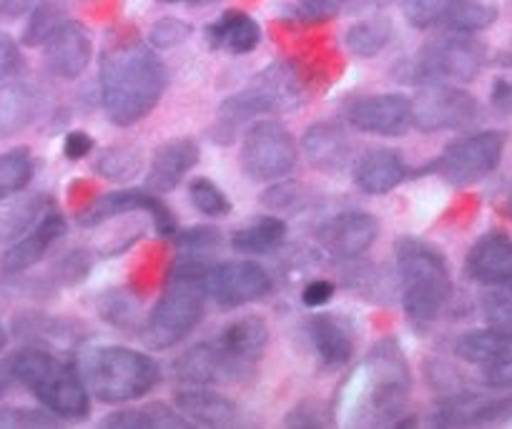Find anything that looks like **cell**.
Returning a JSON list of instances; mask_svg holds the SVG:
<instances>
[{
  "label": "cell",
  "instance_id": "53",
  "mask_svg": "<svg viewBox=\"0 0 512 429\" xmlns=\"http://www.w3.org/2000/svg\"><path fill=\"white\" fill-rule=\"evenodd\" d=\"M11 382H13V374H11V369H8V364H6V367H0V397L6 394V389L11 387Z\"/></svg>",
  "mask_w": 512,
  "mask_h": 429
},
{
  "label": "cell",
  "instance_id": "25",
  "mask_svg": "<svg viewBox=\"0 0 512 429\" xmlns=\"http://www.w3.org/2000/svg\"><path fill=\"white\" fill-rule=\"evenodd\" d=\"M304 151L317 169L339 171L347 166L352 146H349L347 133L334 123H314L304 133Z\"/></svg>",
  "mask_w": 512,
  "mask_h": 429
},
{
  "label": "cell",
  "instance_id": "40",
  "mask_svg": "<svg viewBox=\"0 0 512 429\" xmlns=\"http://www.w3.org/2000/svg\"><path fill=\"white\" fill-rule=\"evenodd\" d=\"M63 21H66V18H63V13L58 11V8L43 3L41 8H36V11L31 13V21H28L26 31H23V46H43Z\"/></svg>",
  "mask_w": 512,
  "mask_h": 429
},
{
  "label": "cell",
  "instance_id": "16",
  "mask_svg": "<svg viewBox=\"0 0 512 429\" xmlns=\"http://www.w3.org/2000/svg\"><path fill=\"white\" fill-rule=\"evenodd\" d=\"M43 46H46L48 71L63 81H76L91 66L93 43L81 23L63 21Z\"/></svg>",
  "mask_w": 512,
  "mask_h": 429
},
{
  "label": "cell",
  "instance_id": "34",
  "mask_svg": "<svg viewBox=\"0 0 512 429\" xmlns=\"http://www.w3.org/2000/svg\"><path fill=\"white\" fill-rule=\"evenodd\" d=\"M78 324L66 322V319L56 317H43V314H33V317H23L21 322L16 324V332L23 334V337H33L38 342L48 344H78L81 339L78 337Z\"/></svg>",
  "mask_w": 512,
  "mask_h": 429
},
{
  "label": "cell",
  "instance_id": "10",
  "mask_svg": "<svg viewBox=\"0 0 512 429\" xmlns=\"http://www.w3.org/2000/svg\"><path fill=\"white\" fill-rule=\"evenodd\" d=\"M477 111H480L477 101L462 88L430 83L412 101V123L422 133L455 131V128L470 126L477 118Z\"/></svg>",
  "mask_w": 512,
  "mask_h": 429
},
{
  "label": "cell",
  "instance_id": "35",
  "mask_svg": "<svg viewBox=\"0 0 512 429\" xmlns=\"http://www.w3.org/2000/svg\"><path fill=\"white\" fill-rule=\"evenodd\" d=\"M96 169L108 181H131L144 169V151L139 146H128V143L111 146L108 151H103Z\"/></svg>",
  "mask_w": 512,
  "mask_h": 429
},
{
  "label": "cell",
  "instance_id": "38",
  "mask_svg": "<svg viewBox=\"0 0 512 429\" xmlns=\"http://www.w3.org/2000/svg\"><path fill=\"white\" fill-rule=\"evenodd\" d=\"M482 314L490 327L512 332V281L490 286V292L482 297Z\"/></svg>",
  "mask_w": 512,
  "mask_h": 429
},
{
  "label": "cell",
  "instance_id": "8",
  "mask_svg": "<svg viewBox=\"0 0 512 429\" xmlns=\"http://www.w3.org/2000/svg\"><path fill=\"white\" fill-rule=\"evenodd\" d=\"M241 166L254 181H277L297 166V143L277 121H259L241 143Z\"/></svg>",
  "mask_w": 512,
  "mask_h": 429
},
{
  "label": "cell",
  "instance_id": "30",
  "mask_svg": "<svg viewBox=\"0 0 512 429\" xmlns=\"http://www.w3.org/2000/svg\"><path fill=\"white\" fill-rule=\"evenodd\" d=\"M284 239H287V224L279 216H262L234 231L231 249L241 256H264L277 251Z\"/></svg>",
  "mask_w": 512,
  "mask_h": 429
},
{
  "label": "cell",
  "instance_id": "3",
  "mask_svg": "<svg viewBox=\"0 0 512 429\" xmlns=\"http://www.w3.org/2000/svg\"><path fill=\"white\" fill-rule=\"evenodd\" d=\"M13 379L21 382L48 412L61 419H86L91 412V392L81 369L46 349H23L8 362Z\"/></svg>",
  "mask_w": 512,
  "mask_h": 429
},
{
  "label": "cell",
  "instance_id": "21",
  "mask_svg": "<svg viewBox=\"0 0 512 429\" xmlns=\"http://www.w3.org/2000/svg\"><path fill=\"white\" fill-rule=\"evenodd\" d=\"M407 176L405 159L400 151L395 149H372L364 156H359L357 166H354V184L364 191V194L382 196L390 194L392 189L402 184Z\"/></svg>",
  "mask_w": 512,
  "mask_h": 429
},
{
  "label": "cell",
  "instance_id": "26",
  "mask_svg": "<svg viewBox=\"0 0 512 429\" xmlns=\"http://www.w3.org/2000/svg\"><path fill=\"white\" fill-rule=\"evenodd\" d=\"M38 113V93L23 81H0V138L31 126Z\"/></svg>",
  "mask_w": 512,
  "mask_h": 429
},
{
  "label": "cell",
  "instance_id": "28",
  "mask_svg": "<svg viewBox=\"0 0 512 429\" xmlns=\"http://www.w3.org/2000/svg\"><path fill=\"white\" fill-rule=\"evenodd\" d=\"M103 427L111 429H189L194 427L186 422L179 409H171L169 404L154 402L141 404V407L118 409L103 419Z\"/></svg>",
  "mask_w": 512,
  "mask_h": 429
},
{
  "label": "cell",
  "instance_id": "46",
  "mask_svg": "<svg viewBox=\"0 0 512 429\" xmlns=\"http://www.w3.org/2000/svg\"><path fill=\"white\" fill-rule=\"evenodd\" d=\"M21 66V48H18V43L8 33L0 31V81H8L11 76H16Z\"/></svg>",
  "mask_w": 512,
  "mask_h": 429
},
{
  "label": "cell",
  "instance_id": "7",
  "mask_svg": "<svg viewBox=\"0 0 512 429\" xmlns=\"http://www.w3.org/2000/svg\"><path fill=\"white\" fill-rule=\"evenodd\" d=\"M505 133L480 131L457 138L435 161V171L452 186H470L490 176L500 166Z\"/></svg>",
  "mask_w": 512,
  "mask_h": 429
},
{
  "label": "cell",
  "instance_id": "5",
  "mask_svg": "<svg viewBox=\"0 0 512 429\" xmlns=\"http://www.w3.org/2000/svg\"><path fill=\"white\" fill-rule=\"evenodd\" d=\"M88 392L103 404H123L154 392L161 369L149 354L128 347H98L81 359Z\"/></svg>",
  "mask_w": 512,
  "mask_h": 429
},
{
  "label": "cell",
  "instance_id": "55",
  "mask_svg": "<svg viewBox=\"0 0 512 429\" xmlns=\"http://www.w3.org/2000/svg\"><path fill=\"white\" fill-rule=\"evenodd\" d=\"M6 344H8V332H6V327L0 324V352L6 349Z\"/></svg>",
  "mask_w": 512,
  "mask_h": 429
},
{
  "label": "cell",
  "instance_id": "20",
  "mask_svg": "<svg viewBox=\"0 0 512 429\" xmlns=\"http://www.w3.org/2000/svg\"><path fill=\"white\" fill-rule=\"evenodd\" d=\"M196 164H199V146L191 138H174V141L161 143L151 159L146 189L154 194L174 191Z\"/></svg>",
  "mask_w": 512,
  "mask_h": 429
},
{
  "label": "cell",
  "instance_id": "31",
  "mask_svg": "<svg viewBox=\"0 0 512 429\" xmlns=\"http://www.w3.org/2000/svg\"><path fill=\"white\" fill-rule=\"evenodd\" d=\"M455 354L470 364H485L497 357H512V332L497 327L467 332L457 339Z\"/></svg>",
  "mask_w": 512,
  "mask_h": 429
},
{
  "label": "cell",
  "instance_id": "43",
  "mask_svg": "<svg viewBox=\"0 0 512 429\" xmlns=\"http://www.w3.org/2000/svg\"><path fill=\"white\" fill-rule=\"evenodd\" d=\"M88 269H91V259H88L86 251H71L58 261L56 276L61 284H78V281L86 279Z\"/></svg>",
  "mask_w": 512,
  "mask_h": 429
},
{
  "label": "cell",
  "instance_id": "2",
  "mask_svg": "<svg viewBox=\"0 0 512 429\" xmlns=\"http://www.w3.org/2000/svg\"><path fill=\"white\" fill-rule=\"evenodd\" d=\"M209 271L211 266L201 256L186 254L174 261L164 294L146 317L141 332L151 349H171L194 332L204 317V304L209 297Z\"/></svg>",
  "mask_w": 512,
  "mask_h": 429
},
{
  "label": "cell",
  "instance_id": "33",
  "mask_svg": "<svg viewBox=\"0 0 512 429\" xmlns=\"http://www.w3.org/2000/svg\"><path fill=\"white\" fill-rule=\"evenodd\" d=\"M497 21V8L480 3V0H455L450 11L445 13L440 26H445L450 33L460 36H472V33L487 31Z\"/></svg>",
  "mask_w": 512,
  "mask_h": 429
},
{
  "label": "cell",
  "instance_id": "49",
  "mask_svg": "<svg viewBox=\"0 0 512 429\" xmlns=\"http://www.w3.org/2000/svg\"><path fill=\"white\" fill-rule=\"evenodd\" d=\"M324 417L322 414V404H314V402H304L294 409L292 414L287 417L289 427H324Z\"/></svg>",
  "mask_w": 512,
  "mask_h": 429
},
{
  "label": "cell",
  "instance_id": "44",
  "mask_svg": "<svg viewBox=\"0 0 512 429\" xmlns=\"http://www.w3.org/2000/svg\"><path fill=\"white\" fill-rule=\"evenodd\" d=\"M482 367V382L490 389H502V392H512V357H497L492 362L480 364Z\"/></svg>",
  "mask_w": 512,
  "mask_h": 429
},
{
  "label": "cell",
  "instance_id": "18",
  "mask_svg": "<svg viewBox=\"0 0 512 429\" xmlns=\"http://www.w3.org/2000/svg\"><path fill=\"white\" fill-rule=\"evenodd\" d=\"M512 419V397L482 399L477 394H455L435 412V427H482Z\"/></svg>",
  "mask_w": 512,
  "mask_h": 429
},
{
  "label": "cell",
  "instance_id": "6",
  "mask_svg": "<svg viewBox=\"0 0 512 429\" xmlns=\"http://www.w3.org/2000/svg\"><path fill=\"white\" fill-rule=\"evenodd\" d=\"M364 374L369 377V407L374 417H392V424H402V409L410 394V364L402 354L400 344L395 339H382L377 347L369 352Z\"/></svg>",
  "mask_w": 512,
  "mask_h": 429
},
{
  "label": "cell",
  "instance_id": "51",
  "mask_svg": "<svg viewBox=\"0 0 512 429\" xmlns=\"http://www.w3.org/2000/svg\"><path fill=\"white\" fill-rule=\"evenodd\" d=\"M43 3H48V0H0V18L16 21V18L31 16Z\"/></svg>",
  "mask_w": 512,
  "mask_h": 429
},
{
  "label": "cell",
  "instance_id": "4",
  "mask_svg": "<svg viewBox=\"0 0 512 429\" xmlns=\"http://www.w3.org/2000/svg\"><path fill=\"white\" fill-rule=\"evenodd\" d=\"M395 251L407 317L415 322H435L452 297L445 256L427 241L412 236L397 241Z\"/></svg>",
  "mask_w": 512,
  "mask_h": 429
},
{
  "label": "cell",
  "instance_id": "45",
  "mask_svg": "<svg viewBox=\"0 0 512 429\" xmlns=\"http://www.w3.org/2000/svg\"><path fill=\"white\" fill-rule=\"evenodd\" d=\"M344 0H299V16L307 23L332 21L342 11Z\"/></svg>",
  "mask_w": 512,
  "mask_h": 429
},
{
  "label": "cell",
  "instance_id": "22",
  "mask_svg": "<svg viewBox=\"0 0 512 429\" xmlns=\"http://www.w3.org/2000/svg\"><path fill=\"white\" fill-rule=\"evenodd\" d=\"M176 409L206 427H231L239 419V407L229 397L206 387H189L176 392Z\"/></svg>",
  "mask_w": 512,
  "mask_h": 429
},
{
  "label": "cell",
  "instance_id": "9",
  "mask_svg": "<svg viewBox=\"0 0 512 429\" xmlns=\"http://www.w3.org/2000/svg\"><path fill=\"white\" fill-rule=\"evenodd\" d=\"M487 61V51L475 38L452 36L430 43L415 61L417 81L440 83V81H472L482 71Z\"/></svg>",
  "mask_w": 512,
  "mask_h": 429
},
{
  "label": "cell",
  "instance_id": "52",
  "mask_svg": "<svg viewBox=\"0 0 512 429\" xmlns=\"http://www.w3.org/2000/svg\"><path fill=\"white\" fill-rule=\"evenodd\" d=\"M492 106L497 108L505 116H512V81H505V78H497L492 83V93H490Z\"/></svg>",
  "mask_w": 512,
  "mask_h": 429
},
{
  "label": "cell",
  "instance_id": "32",
  "mask_svg": "<svg viewBox=\"0 0 512 429\" xmlns=\"http://www.w3.org/2000/svg\"><path fill=\"white\" fill-rule=\"evenodd\" d=\"M392 33L395 28L387 16L364 18L347 31V48L359 58H374L390 46Z\"/></svg>",
  "mask_w": 512,
  "mask_h": 429
},
{
  "label": "cell",
  "instance_id": "27",
  "mask_svg": "<svg viewBox=\"0 0 512 429\" xmlns=\"http://www.w3.org/2000/svg\"><path fill=\"white\" fill-rule=\"evenodd\" d=\"M219 344L231 357L256 369L269 344V327L262 317H241L221 332Z\"/></svg>",
  "mask_w": 512,
  "mask_h": 429
},
{
  "label": "cell",
  "instance_id": "23",
  "mask_svg": "<svg viewBox=\"0 0 512 429\" xmlns=\"http://www.w3.org/2000/svg\"><path fill=\"white\" fill-rule=\"evenodd\" d=\"M206 41L214 51H229L234 56H246L262 41V28L244 11H226L206 31Z\"/></svg>",
  "mask_w": 512,
  "mask_h": 429
},
{
  "label": "cell",
  "instance_id": "13",
  "mask_svg": "<svg viewBox=\"0 0 512 429\" xmlns=\"http://www.w3.org/2000/svg\"><path fill=\"white\" fill-rule=\"evenodd\" d=\"M174 372L181 382L191 387H211L221 382H236L241 377H251L254 367L231 357L219 342L196 344L174 364Z\"/></svg>",
  "mask_w": 512,
  "mask_h": 429
},
{
  "label": "cell",
  "instance_id": "29",
  "mask_svg": "<svg viewBox=\"0 0 512 429\" xmlns=\"http://www.w3.org/2000/svg\"><path fill=\"white\" fill-rule=\"evenodd\" d=\"M51 209H56V206L48 194L21 196L6 209H0V244H13L16 239H21Z\"/></svg>",
  "mask_w": 512,
  "mask_h": 429
},
{
  "label": "cell",
  "instance_id": "39",
  "mask_svg": "<svg viewBox=\"0 0 512 429\" xmlns=\"http://www.w3.org/2000/svg\"><path fill=\"white\" fill-rule=\"evenodd\" d=\"M56 424V414L48 409L0 407V429H48Z\"/></svg>",
  "mask_w": 512,
  "mask_h": 429
},
{
  "label": "cell",
  "instance_id": "11",
  "mask_svg": "<svg viewBox=\"0 0 512 429\" xmlns=\"http://www.w3.org/2000/svg\"><path fill=\"white\" fill-rule=\"evenodd\" d=\"M269 292H272V276L256 261H226V264L211 266L209 271V297L224 309L259 302Z\"/></svg>",
  "mask_w": 512,
  "mask_h": 429
},
{
  "label": "cell",
  "instance_id": "50",
  "mask_svg": "<svg viewBox=\"0 0 512 429\" xmlns=\"http://www.w3.org/2000/svg\"><path fill=\"white\" fill-rule=\"evenodd\" d=\"M93 151V138L86 131H71L63 141V154L68 161H81L86 159Z\"/></svg>",
  "mask_w": 512,
  "mask_h": 429
},
{
  "label": "cell",
  "instance_id": "24",
  "mask_svg": "<svg viewBox=\"0 0 512 429\" xmlns=\"http://www.w3.org/2000/svg\"><path fill=\"white\" fill-rule=\"evenodd\" d=\"M309 339L314 352L327 367H344L354 354L352 329L337 314H319L309 322Z\"/></svg>",
  "mask_w": 512,
  "mask_h": 429
},
{
  "label": "cell",
  "instance_id": "14",
  "mask_svg": "<svg viewBox=\"0 0 512 429\" xmlns=\"http://www.w3.org/2000/svg\"><path fill=\"white\" fill-rule=\"evenodd\" d=\"M347 121L372 136H405L412 126V101L400 93L364 96L349 106Z\"/></svg>",
  "mask_w": 512,
  "mask_h": 429
},
{
  "label": "cell",
  "instance_id": "47",
  "mask_svg": "<svg viewBox=\"0 0 512 429\" xmlns=\"http://www.w3.org/2000/svg\"><path fill=\"white\" fill-rule=\"evenodd\" d=\"M171 239L176 241L179 246L189 251H201L209 249V246L219 244V234L214 229H206V226H196V229H186V231H176Z\"/></svg>",
  "mask_w": 512,
  "mask_h": 429
},
{
  "label": "cell",
  "instance_id": "12",
  "mask_svg": "<svg viewBox=\"0 0 512 429\" xmlns=\"http://www.w3.org/2000/svg\"><path fill=\"white\" fill-rule=\"evenodd\" d=\"M131 211H146L154 219L156 231L161 236H174L176 234V219L171 214L169 206L154 194V191H113V194L98 196L96 201L86 206L78 214V224L81 226H101L111 221L113 216L131 214Z\"/></svg>",
  "mask_w": 512,
  "mask_h": 429
},
{
  "label": "cell",
  "instance_id": "54",
  "mask_svg": "<svg viewBox=\"0 0 512 429\" xmlns=\"http://www.w3.org/2000/svg\"><path fill=\"white\" fill-rule=\"evenodd\" d=\"M161 3H194V6H206V3H216V0H161Z\"/></svg>",
  "mask_w": 512,
  "mask_h": 429
},
{
  "label": "cell",
  "instance_id": "15",
  "mask_svg": "<svg viewBox=\"0 0 512 429\" xmlns=\"http://www.w3.org/2000/svg\"><path fill=\"white\" fill-rule=\"evenodd\" d=\"M379 221L367 211H344L319 229L317 239L337 259H357L377 241Z\"/></svg>",
  "mask_w": 512,
  "mask_h": 429
},
{
  "label": "cell",
  "instance_id": "48",
  "mask_svg": "<svg viewBox=\"0 0 512 429\" xmlns=\"http://www.w3.org/2000/svg\"><path fill=\"white\" fill-rule=\"evenodd\" d=\"M332 297H334V284L332 281H324V279L309 281L302 292L304 307H309V309L324 307V304L332 302Z\"/></svg>",
  "mask_w": 512,
  "mask_h": 429
},
{
  "label": "cell",
  "instance_id": "19",
  "mask_svg": "<svg viewBox=\"0 0 512 429\" xmlns=\"http://www.w3.org/2000/svg\"><path fill=\"white\" fill-rule=\"evenodd\" d=\"M465 274L485 286L510 284L512 281V236L492 234L480 236L467 251Z\"/></svg>",
  "mask_w": 512,
  "mask_h": 429
},
{
  "label": "cell",
  "instance_id": "42",
  "mask_svg": "<svg viewBox=\"0 0 512 429\" xmlns=\"http://www.w3.org/2000/svg\"><path fill=\"white\" fill-rule=\"evenodd\" d=\"M189 36H191L189 23H184L181 18H161V21L151 28V46L166 51V48L181 46Z\"/></svg>",
  "mask_w": 512,
  "mask_h": 429
},
{
  "label": "cell",
  "instance_id": "17",
  "mask_svg": "<svg viewBox=\"0 0 512 429\" xmlns=\"http://www.w3.org/2000/svg\"><path fill=\"white\" fill-rule=\"evenodd\" d=\"M61 236H66V219L56 209H51L28 234H23L21 239H16L3 251L0 271L3 274H23L31 266H36Z\"/></svg>",
  "mask_w": 512,
  "mask_h": 429
},
{
  "label": "cell",
  "instance_id": "37",
  "mask_svg": "<svg viewBox=\"0 0 512 429\" xmlns=\"http://www.w3.org/2000/svg\"><path fill=\"white\" fill-rule=\"evenodd\" d=\"M191 204L201 211L204 216H214V219H221V216L231 214V204L226 199L224 191L209 179H194L189 186Z\"/></svg>",
  "mask_w": 512,
  "mask_h": 429
},
{
  "label": "cell",
  "instance_id": "1",
  "mask_svg": "<svg viewBox=\"0 0 512 429\" xmlns=\"http://www.w3.org/2000/svg\"><path fill=\"white\" fill-rule=\"evenodd\" d=\"M166 91V68L144 43H126L101 58V103L108 121L134 126L144 121Z\"/></svg>",
  "mask_w": 512,
  "mask_h": 429
},
{
  "label": "cell",
  "instance_id": "41",
  "mask_svg": "<svg viewBox=\"0 0 512 429\" xmlns=\"http://www.w3.org/2000/svg\"><path fill=\"white\" fill-rule=\"evenodd\" d=\"M455 0H402V13L415 28H430L442 23Z\"/></svg>",
  "mask_w": 512,
  "mask_h": 429
},
{
  "label": "cell",
  "instance_id": "36",
  "mask_svg": "<svg viewBox=\"0 0 512 429\" xmlns=\"http://www.w3.org/2000/svg\"><path fill=\"white\" fill-rule=\"evenodd\" d=\"M33 179V159L28 149H11L0 154V199L21 194Z\"/></svg>",
  "mask_w": 512,
  "mask_h": 429
}]
</instances>
